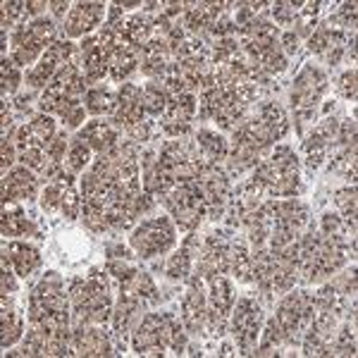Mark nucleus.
Segmentation results:
<instances>
[{
	"label": "nucleus",
	"mask_w": 358,
	"mask_h": 358,
	"mask_svg": "<svg viewBox=\"0 0 358 358\" xmlns=\"http://www.w3.org/2000/svg\"><path fill=\"white\" fill-rule=\"evenodd\" d=\"M349 244L356 248V236L346 232H322L308 227L299 239V277L306 285L330 277L349 258Z\"/></svg>",
	"instance_id": "1"
},
{
	"label": "nucleus",
	"mask_w": 358,
	"mask_h": 358,
	"mask_svg": "<svg viewBox=\"0 0 358 358\" xmlns=\"http://www.w3.org/2000/svg\"><path fill=\"white\" fill-rule=\"evenodd\" d=\"M301 167L292 146H273L270 153L261 158L251 184L263 196L270 199H296L301 194Z\"/></svg>",
	"instance_id": "2"
},
{
	"label": "nucleus",
	"mask_w": 358,
	"mask_h": 358,
	"mask_svg": "<svg viewBox=\"0 0 358 358\" xmlns=\"http://www.w3.org/2000/svg\"><path fill=\"white\" fill-rule=\"evenodd\" d=\"M268 13L248 22L246 27L236 29V34H239L241 50L248 57V62L273 77V74L285 72L289 62H287V55L282 53L280 29L268 20Z\"/></svg>",
	"instance_id": "3"
},
{
	"label": "nucleus",
	"mask_w": 358,
	"mask_h": 358,
	"mask_svg": "<svg viewBox=\"0 0 358 358\" xmlns=\"http://www.w3.org/2000/svg\"><path fill=\"white\" fill-rule=\"evenodd\" d=\"M131 349L138 356H165L184 354L187 334L172 313H146L131 332Z\"/></svg>",
	"instance_id": "4"
},
{
	"label": "nucleus",
	"mask_w": 358,
	"mask_h": 358,
	"mask_svg": "<svg viewBox=\"0 0 358 358\" xmlns=\"http://www.w3.org/2000/svg\"><path fill=\"white\" fill-rule=\"evenodd\" d=\"M69 294H65L57 273H45L36 287L29 294V322L41 325L45 330H62L69 325Z\"/></svg>",
	"instance_id": "5"
},
{
	"label": "nucleus",
	"mask_w": 358,
	"mask_h": 358,
	"mask_svg": "<svg viewBox=\"0 0 358 358\" xmlns=\"http://www.w3.org/2000/svg\"><path fill=\"white\" fill-rule=\"evenodd\" d=\"M69 303H72L74 322L108 325V320L113 317V299L106 273L91 270L86 280H74L69 287Z\"/></svg>",
	"instance_id": "6"
},
{
	"label": "nucleus",
	"mask_w": 358,
	"mask_h": 358,
	"mask_svg": "<svg viewBox=\"0 0 358 358\" xmlns=\"http://www.w3.org/2000/svg\"><path fill=\"white\" fill-rule=\"evenodd\" d=\"M244 98H241L229 84H224L215 72L208 79L201 89V103H199V115L203 120H213L222 127V129H234L241 122L246 113Z\"/></svg>",
	"instance_id": "7"
},
{
	"label": "nucleus",
	"mask_w": 358,
	"mask_h": 358,
	"mask_svg": "<svg viewBox=\"0 0 358 358\" xmlns=\"http://www.w3.org/2000/svg\"><path fill=\"white\" fill-rule=\"evenodd\" d=\"M57 136L55 120L50 115H36L31 122L22 124L17 129L15 143H17V158L22 165L34 172H43L45 167V151H48L50 141Z\"/></svg>",
	"instance_id": "8"
},
{
	"label": "nucleus",
	"mask_w": 358,
	"mask_h": 358,
	"mask_svg": "<svg viewBox=\"0 0 358 358\" xmlns=\"http://www.w3.org/2000/svg\"><path fill=\"white\" fill-rule=\"evenodd\" d=\"M138 158H141V151H138L136 141H131V138H124L122 141L120 138L106 153H98L91 172H96L110 187H120V184L138 177V170H141L138 167Z\"/></svg>",
	"instance_id": "9"
},
{
	"label": "nucleus",
	"mask_w": 358,
	"mask_h": 358,
	"mask_svg": "<svg viewBox=\"0 0 358 358\" xmlns=\"http://www.w3.org/2000/svg\"><path fill=\"white\" fill-rule=\"evenodd\" d=\"M57 41L55 38V22L48 17H36L29 24L13 31V45H10V57L20 67L34 65L41 60V55Z\"/></svg>",
	"instance_id": "10"
},
{
	"label": "nucleus",
	"mask_w": 358,
	"mask_h": 358,
	"mask_svg": "<svg viewBox=\"0 0 358 358\" xmlns=\"http://www.w3.org/2000/svg\"><path fill=\"white\" fill-rule=\"evenodd\" d=\"M325 91H327V77L320 67L303 65L301 72L294 77L289 103H292V110H294V117H296L299 129L315 117V108Z\"/></svg>",
	"instance_id": "11"
},
{
	"label": "nucleus",
	"mask_w": 358,
	"mask_h": 358,
	"mask_svg": "<svg viewBox=\"0 0 358 358\" xmlns=\"http://www.w3.org/2000/svg\"><path fill=\"white\" fill-rule=\"evenodd\" d=\"M310 317H313V294L310 292H292L277 306L273 320L277 327L282 330L287 346L301 344L306 330L310 325Z\"/></svg>",
	"instance_id": "12"
},
{
	"label": "nucleus",
	"mask_w": 358,
	"mask_h": 358,
	"mask_svg": "<svg viewBox=\"0 0 358 358\" xmlns=\"http://www.w3.org/2000/svg\"><path fill=\"white\" fill-rule=\"evenodd\" d=\"M167 208V213L172 215V220L182 232H196L199 229L201 220L206 217V203L203 196H201L199 182L192 179V182H182L172 189L170 194H165L160 199Z\"/></svg>",
	"instance_id": "13"
},
{
	"label": "nucleus",
	"mask_w": 358,
	"mask_h": 358,
	"mask_svg": "<svg viewBox=\"0 0 358 358\" xmlns=\"http://www.w3.org/2000/svg\"><path fill=\"white\" fill-rule=\"evenodd\" d=\"M177 244V227L170 217H151L143 220L129 236V246L143 261L155 256H165Z\"/></svg>",
	"instance_id": "14"
},
{
	"label": "nucleus",
	"mask_w": 358,
	"mask_h": 358,
	"mask_svg": "<svg viewBox=\"0 0 358 358\" xmlns=\"http://www.w3.org/2000/svg\"><path fill=\"white\" fill-rule=\"evenodd\" d=\"M86 89H89V84H86V79H84V72L79 69V65H74V62L69 60L43 89L41 103H38V106H41L43 113L55 115V110L62 106V103L84 98Z\"/></svg>",
	"instance_id": "15"
},
{
	"label": "nucleus",
	"mask_w": 358,
	"mask_h": 358,
	"mask_svg": "<svg viewBox=\"0 0 358 358\" xmlns=\"http://www.w3.org/2000/svg\"><path fill=\"white\" fill-rule=\"evenodd\" d=\"M261 325H263L261 303L253 296H241L232 308V322H229L241 356L256 354L258 337H261Z\"/></svg>",
	"instance_id": "16"
},
{
	"label": "nucleus",
	"mask_w": 358,
	"mask_h": 358,
	"mask_svg": "<svg viewBox=\"0 0 358 358\" xmlns=\"http://www.w3.org/2000/svg\"><path fill=\"white\" fill-rule=\"evenodd\" d=\"M208 282V308H206V327L213 337H222L227 332L229 315L234 308V287L224 275H213Z\"/></svg>",
	"instance_id": "17"
},
{
	"label": "nucleus",
	"mask_w": 358,
	"mask_h": 358,
	"mask_svg": "<svg viewBox=\"0 0 358 358\" xmlns=\"http://www.w3.org/2000/svg\"><path fill=\"white\" fill-rule=\"evenodd\" d=\"M196 182H199L201 196H203L206 217H210V220H217V217H222L224 208H227L229 199H232L229 175L222 170L220 165L203 163V167H201V172H199V177H196Z\"/></svg>",
	"instance_id": "18"
},
{
	"label": "nucleus",
	"mask_w": 358,
	"mask_h": 358,
	"mask_svg": "<svg viewBox=\"0 0 358 358\" xmlns=\"http://www.w3.org/2000/svg\"><path fill=\"white\" fill-rule=\"evenodd\" d=\"M22 356H72V327L45 330L41 325H29Z\"/></svg>",
	"instance_id": "19"
},
{
	"label": "nucleus",
	"mask_w": 358,
	"mask_h": 358,
	"mask_svg": "<svg viewBox=\"0 0 358 358\" xmlns=\"http://www.w3.org/2000/svg\"><path fill=\"white\" fill-rule=\"evenodd\" d=\"M229 246H232V239L224 232L208 234L196 251V275L210 280L213 275L229 273Z\"/></svg>",
	"instance_id": "20"
},
{
	"label": "nucleus",
	"mask_w": 358,
	"mask_h": 358,
	"mask_svg": "<svg viewBox=\"0 0 358 358\" xmlns=\"http://www.w3.org/2000/svg\"><path fill=\"white\" fill-rule=\"evenodd\" d=\"M72 53H74V43L69 41V38H57V41L41 55L38 65L27 72V84L31 86V89H45L50 79L72 60Z\"/></svg>",
	"instance_id": "21"
},
{
	"label": "nucleus",
	"mask_w": 358,
	"mask_h": 358,
	"mask_svg": "<svg viewBox=\"0 0 358 358\" xmlns=\"http://www.w3.org/2000/svg\"><path fill=\"white\" fill-rule=\"evenodd\" d=\"M72 349L74 356H115L110 334L106 325H91V322H72Z\"/></svg>",
	"instance_id": "22"
},
{
	"label": "nucleus",
	"mask_w": 358,
	"mask_h": 358,
	"mask_svg": "<svg viewBox=\"0 0 358 358\" xmlns=\"http://www.w3.org/2000/svg\"><path fill=\"white\" fill-rule=\"evenodd\" d=\"M332 172H339L342 177L351 179L356 184V120H342L339 122L337 138L332 146Z\"/></svg>",
	"instance_id": "23"
},
{
	"label": "nucleus",
	"mask_w": 358,
	"mask_h": 358,
	"mask_svg": "<svg viewBox=\"0 0 358 358\" xmlns=\"http://www.w3.org/2000/svg\"><path fill=\"white\" fill-rule=\"evenodd\" d=\"M196 96L194 94H175L167 101V108L163 113V124L165 134H170L172 138H179L192 131V120L196 115Z\"/></svg>",
	"instance_id": "24"
},
{
	"label": "nucleus",
	"mask_w": 358,
	"mask_h": 358,
	"mask_svg": "<svg viewBox=\"0 0 358 358\" xmlns=\"http://www.w3.org/2000/svg\"><path fill=\"white\" fill-rule=\"evenodd\" d=\"M206 280L199 275H194L189 280L187 294L182 299V320L184 327L194 334H201L206 330V308H208V296L203 292Z\"/></svg>",
	"instance_id": "25"
},
{
	"label": "nucleus",
	"mask_w": 358,
	"mask_h": 358,
	"mask_svg": "<svg viewBox=\"0 0 358 358\" xmlns=\"http://www.w3.org/2000/svg\"><path fill=\"white\" fill-rule=\"evenodd\" d=\"M337 131H339V120L327 117V120H322V122L313 129V134L303 141L306 163H308L310 170H317V167L325 163V158L330 155L332 146H334Z\"/></svg>",
	"instance_id": "26"
},
{
	"label": "nucleus",
	"mask_w": 358,
	"mask_h": 358,
	"mask_svg": "<svg viewBox=\"0 0 358 358\" xmlns=\"http://www.w3.org/2000/svg\"><path fill=\"white\" fill-rule=\"evenodd\" d=\"M3 203H17V201H34L38 194V177L29 167H13L3 175Z\"/></svg>",
	"instance_id": "27"
},
{
	"label": "nucleus",
	"mask_w": 358,
	"mask_h": 358,
	"mask_svg": "<svg viewBox=\"0 0 358 358\" xmlns=\"http://www.w3.org/2000/svg\"><path fill=\"white\" fill-rule=\"evenodd\" d=\"M106 8L103 3H77L72 5L67 20H65V34L67 38H82L89 31L101 24L106 17Z\"/></svg>",
	"instance_id": "28"
},
{
	"label": "nucleus",
	"mask_w": 358,
	"mask_h": 358,
	"mask_svg": "<svg viewBox=\"0 0 358 358\" xmlns=\"http://www.w3.org/2000/svg\"><path fill=\"white\" fill-rule=\"evenodd\" d=\"M146 110L141 103V89L136 84H122V89L117 91V108H115L113 122L120 129H129L143 122Z\"/></svg>",
	"instance_id": "29"
},
{
	"label": "nucleus",
	"mask_w": 358,
	"mask_h": 358,
	"mask_svg": "<svg viewBox=\"0 0 358 358\" xmlns=\"http://www.w3.org/2000/svg\"><path fill=\"white\" fill-rule=\"evenodd\" d=\"M143 299L134 296V294L129 292H120V299L117 303H115L113 308V332L117 334V337H127V334L134 332V327L141 322V313H143Z\"/></svg>",
	"instance_id": "30"
},
{
	"label": "nucleus",
	"mask_w": 358,
	"mask_h": 358,
	"mask_svg": "<svg viewBox=\"0 0 358 358\" xmlns=\"http://www.w3.org/2000/svg\"><path fill=\"white\" fill-rule=\"evenodd\" d=\"M79 50H82V69H84L86 84L89 86L101 84L108 77V60L103 55L98 36H86L82 45H79Z\"/></svg>",
	"instance_id": "31"
},
{
	"label": "nucleus",
	"mask_w": 358,
	"mask_h": 358,
	"mask_svg": "<svg viewBox=\"0 0 358 358\" xmlns=\"http://www.w3.org/2000/svg\"><path fill=\"white\" fill-rule=\"evenodd\" d=\"M77 136H82L94 153H106L108 148H113L120 141V127L113 120L110 122H106V120H91V122L84 124V129Z\"/></svg>",
	"instance_id": "32"
},
{
	"label": "nucleus",
	"mask_w": 358,
	"mask_h": 358,
	"mask_svg": "<svg viewBox=\"0 0 358 358\" xmlns=\"http://www.w3.org/2000/svg\"><path fill=\"white\" fill-rule=\"evenodd\" d=\"M199 246H201L199 236L192 232L187 239H184V244L179 246V251L175 253V256H170V261H167V265H165V275L175 282L187 280L194 270V261H196V251H199Z\"/></svg>",
	"instance_id": "33"
},
{
	"label": "nucleus",
	"mask_w": 358,
	"mask_h": 358,
	"mask_svg": "<svg viewBox=\"0 0 358 358\" xmlns=\"http://www.w3.org/2000/svg\"><path fill=\"white\" fill-rule=\"evenodd\" d=\"M3 253L10 258L15 273L20 277H29L41 268V251H38L36 246L27 244V241H10V244L3 248Z\"/></svg>",
	"instance_id": "34"
},
{
	"label": "nucleus",
	"mask_w": 358,
	"mask_h": 358,
	"mask_svg": "<svg viewBox=\"0 0 358 358\" xmlns=\"http://www.w3.org/2000/svg\"><path fill=\"white\" fill-rule=\"evenodd\" d=\"M0 232H3V236H38V227L20 206L3 203Z\"/></svg>",
	"instance_id": "35"
},
{
	"label": "nucleus",
	"mask_w": 358,
	"mask_h": 358,
	"mask_svg": "<svg viewBox=\"0 0 358 358\" xmlns=\"http://www.w3.org/2000/svg\"><path fill=\"white\" fill-rule=\"evenodd\" d=\"M155 27H153V15L141 13V15H131L122 22V36L131 48H143L148 41L153 38Z\"/></svg>",
	"instance_id": "36"
},
{
	"label": "nucleus",
	"mask_w": 358,
	"mask_h": 358,
	"mask_svg": "<svg viewBox=\"0 0 358 358\" xmlns=\"http://www.w3.org/2000/svg\"><path fill=\"white\" fill-rule=\"evenodd\" d=\"M120 292H129L143 301H158V287H155L153 277L148 273H141L136 268H129L122 280H120Z\"/></svg>",
	"instance_id": "37"
},
{
	"label": "nucleus",
	"mask_w": 358,
	"mask_h": 358,
	"mask_svg": "<svg viewBox=\"0 0 358 358\" xmlns=\"http://www.w3.org/2000/svg\"><path fill=\"white\" fill-rule=\"evenodd\" d=\"M84 108H86V113L96 115V117H101V115H115V108H117V94L101 84L89 86L84 94Z\"/></svg>",
	"instance_id": "38"
},
{
	"label": "nucleus",
	"mask_w": 358,
	"mask_h": 358,
	"mask_svg": "<svg viewBox=\"0 0 358 358\" xmlns=\"http://www.w3.org/2000/svg\"><path fill=\"white\" fill-rule=\"evenodd\" d=\"M0 317H3V339H0V344L8 351L24 334V317H22V313L15 308V303L8 296H3V315Z\"/></svg>",
	"instance_id": "39"
},
{
	"label": "nucleus",
	"mask_w": 358,
	"mask_h": 358,
	"mask_svg": "<svg viewBox=\"0 0 358 358\" xmlns=\"http://www.w3.org/2000/svg\"><path fill=\"white\" fill-rule=\"evenodd\" d=\"M196 148H199L203 163L220 165V160L227 158V141L220 134H215V131L201 129L196 134Z\"/></svg>",
	"instance_id": "40"
},
{
	"label": "nucleus",
	"mask_w": 358,
	"mask_h": 358,
	"mask_svg": "<svg viewBox=\"0 0 358 358\" xmlns=\"http://www.w3.org/2000/svg\"><path fill=\"white\" fill-rule=\"evenodd\" d=\"M170 91L167 86L160 82V79H151L146 86L141 89V103H143V110L151 117H160L167 108V101H170Z\"/></svg>",
	"instance_id": "41"
},
{
	"label": "nucleus",
	"mask_w": 358,
	"mask_h": 358,
	"mask_svg": "<svg viewBox=\"0 0 358 358\" xmlns=\"http://www.w3.org/2000/svg\"><path fill=\"white\" fill-rule=\"evenodd\" d=\"M330 356H356V310L346 315L344 325L334 332Z\"/></svg>",
	"instance_id": "42"
},
{
	"label": "nucleus",
	"mask_w": 358,
	"mask_h": 358,
	"mask_svg": "<svg viewBox=\"0 0 358 358\" xmlns=\"http://www.w3.org/2000/svg\"><path fill=\"white\" fill-rule=\"evenodd\" d=\"M229 273L239 282H251V251L239 239H232L229 246Z\"/></svg>",
	"instance_id": "43"
},
{
	"label": "nucleus",
	"mask_w": 358,
	"mask_h": 358,
	"mask_svg": "<svg viewBox=\"0 0 358 358\" xmlns=\"http://www.w3.org/2000/svg\"><path fill=\"white\" fill-rule=\"evenodd\" d=\"M91 146L84 141L82 136H74L69 138V148H67V170L72 175H79L84 172V167L91 163Z\"/></svg>",
	"instance_id": "44"
},
{
	"label": "nucleus",
	"mask_w": 358,
	"mask_h": 358,
	"mask_svg": "<svg viewBox=\"0 0 358 358\" xmlns=\"http://www.w3.org/2000/svg\"><path fill=\"white\" fill-rule=\"evenodd\" d=\"M67 187H74V179H60V182L45 184V189L41 194V208L45 213H60Z\"/></svg>",
	"instance_id": "45"
},
{
	"label": "nucleus",
	"mask_w": 358,
	"mask_h": 358,
	"mask_svg": "<svg viewBox=\"0 0 358 358\" xmlns=\"http://www.w3.org/2000/svg\"><path fill=\"white\" fill-rule=\"evenodd\" d=\"M334 203H337L339 213H342V220L349 224L351 232H356V184H351V187L346 189H339L337 194H334Z\"/></svg>",
	"instance_id": "46"
},
{
	"label": "nucleus",
	"mask_w": 358,
	"mask_h": 358,
	"mask_svg": "<svg viewBox=\"0 0 358 358\" xmlns=\"http://www.w3.org/2000/svg\"><path fill=\"white\" fill-rule=\"evenodd\" d=\"M29 10H27V3H3V31L8 34V29H20L24 27V22L29 20Z\"/></svg>",
	"instance_id": "47"
},
{
	"label": "nucleus",
	"mask_w": 358,
	"mask_h": 358,
	"mask_svg": "<svg viewBox=\"0 0 358 358\" xmlns=\"http://www.w3.org/2000/svg\"><path fill=\"white\" fill-rule=\"evenodd\" d=\"M0 82H3V96L17 94V89H20V84H22L20 65H17L13 57H8V55L3 57V67H0Z\"/></svg>",
	"instance_id": "48"
},
{
	"label": "nucleus",
	"mask_w": 358,
	"mask_h": 358,
	"mask_svg": "<svg viewBox=\"0 0 358 358\" xmlns=\"http://www.w3.org/2000/svg\"><path fill=\"white\" fill-rule=\"evenodd\" d=\"M303 10V3H273L270 5V15L275 17L277 24L282 27H294V22L299 20V15H301Z\"/></svg>",
	"instance_id": "49"
},
{
	"label": "nucleus",
	"mask_w": 358,
	"mask_h": 358,
	"mask_svg": "<svg viewBox=\"0 0 358 358\" xmlns=\"http://www.w3.org/2000/svg\"><path fill=\"white\" fill-rule=\"evenodd\" d=\"M60 213L67 217V220H77V217H82V194H77V189L74 187H67Z\"/></svg>",
	"instance_id": "50"
},
{
	"label": "nucleus",
	"mask_w": 358,
	"mask_h": 358,
	"mask_svg": "<svg viewBox=\"0 0 358 358\" xmlns=\"http://www.w3.org/2000/svg\"><path fill=\"white\" fill-rule=\"evenodd\" d=\"M13 270L15 268H13V263H10V258L3 253V265H0V282H3V294H5V296L17 292V280H15Z\"/></svg>",
	"instance_id": "51"
},
{
	"label": "nucleus",
	"mask_w": 358,
	"mask_h": 358,
	"mask_svg": "<svg viewBox=\"0 0 358 358\" xmlns=\"http://www.w3.org/2000/svg\"><path fill=\"white\" fill-rule=\"evenodd\" d=\"M356 69L351 67L349 72H344L342 74V79H339V94H342L346 101H356V91H358V86H356Z\"/></svg>",
	"instance_id": "52"
},
{
	"label": "nucleus",
	"mask_w": 358,
	"mask_h": 358,
	"mask_svg": "<svg viewBox=\"0 0 358 358\" xmlns=\"http://www.w3.org/2000/svg\"><path fill=\"white\" fill-rule=\"evenodd\" d=\"M17 160V143L15 138H3V175L10 172V167Z\"/></svg>",
	"instance_id": "53"
},
{
	"label": "nucleus",
	"mask_w": 358,
	"mask_h": 358,
	"mask_svg": "<svg viewBox=\"0 0 358 358\" xmlns=\"http://www.w3.org/2000/svg\"><path fill=\"white\" fill-rule=\"evenodd\" d=\"M299 41H301V38H299L294 31L282 34V36H280L282 53H285V55H296V53H299Z\"/></svg>",
	"instance_id": "54"
},
{
	"label": "nucleus",
	"mask_w": 358,
	"mask_h": 358,
	"mask_svg": "<svg viewBox=\"0 0 358 358\" xmlns=\"http://www.w3.org/2000/svg\"><path fill=\"white\" fill-rule=\"evenodd\" d=\"M127 136L131 138V141H148V136H151V124L148 122H141V124H136V127H129L127 129Z\"/></svg>",
	"instance_id": "55"
},
{
	"label": "nucleus",
	"mask_w": 358,
	"mask_h": 358,
	"mask_svg": "<svg viewBox=\"0 0 358 358\" xmlns=\"http://www.w3.org/2000/svg\"><path fill=\"white\" fill-rule=\"evenodd\" d=\"M106 256L108 258H129V251H127L122 244H108Z\"/></svg>",
	"instance_id": "56"
},
{
	"label": "nucleus",
	"mask_w": 358,
	"mask_h": 358,
	"mask_svg": "<svg viewBox=\"0 0 358 358\" xmlns=\"http://www.w3.org/2000/svg\"><path fill=\"white\" fill-rule=\"evenodd\" d=\"M69 10H72V5L69 3H60V0H57V3H50V13H53L55 17H65L67 20V15H69Z\"/></svg>",
	"instance_id": "57"
},
{
	"label": "nucleus",
	"mask_w": 358,
	"mask_h": 358,
	"mask_svg": "<svg viewBox=\"0 0 358 358\" xmlns=\"http://www.w3.org/2000/svg\"><path fill=\"white\" fill-rule=\"evenodd\" d=\"M220 354H222V356H229V354H232V346H229V344H222V351H220Z\"/></svg>",
	"instance_id": "58"
}]
</instances>
